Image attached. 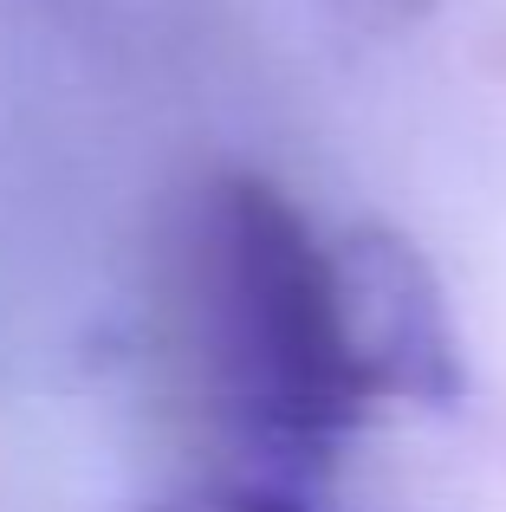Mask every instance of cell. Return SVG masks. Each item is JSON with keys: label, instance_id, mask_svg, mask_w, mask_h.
Masks as SVG:
<instances>
[{"label": "cell", "instance_id": "3", "mask_svg": "<svg viewBox=\"0 0 506 512\" xmlns=\"http://www.w3.org/2000/svg\"><path fill=\"white\" fill-rule=\"evenodd\" d=\"M143 512H325L312 493H273V487H228V480H195V487L169 493V500Z\"/></svg>", "mask_w": 506, "mask_h": 512}, {"label": "cell", "instance_id": "2", "mask_svg": "<svg viewBox=\"0 0 506 512\" xmlns=\"http://www.w3.org/2000/svg\"><path fill=\"white\" fill-rule=\"evenodd\" d=\"M331 260H338L344 344H351L370 402L448 409L468 389V376H461V338L429 260L383 221L338 234Z\"/></svg>", "mask_w": 506, "mask_h": 512}, {"label": "cell", "instance_id": "1", "mask_svg": "<svg viewBox=\"0 0 506 512\" xmlns=\"http://www.w3.org/2000/svg\"><path fill=\"white\" fill-rule=\"evenodd\" d=\"M156 357L202 480L312 493L377 402L344 344L338 260L266 175L215 169L156 253Z\"/></svg>", "mask_w": 506, "mask_h": 512}, {"label": "cell", "instance_id": "4", "mask_svg": "<svg viewBox=\"0 0 506 512\" xmlns=\"http://www.w3.org/2000/svg\"><path fill=\"white\" fill-rule=\"evenodd\" d=\"M338 13H344V20H357V26H370V33H396V26L422 20L429 0H338Z\"/></svg>", "mask_w": 506, "mask_h": 512}]
</instances>
